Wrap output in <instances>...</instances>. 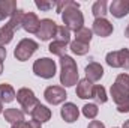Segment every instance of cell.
I'll list each match as a JSON object with an SVG mask.
<instances>
[{"label":"cell","mask_w":129,"mask_h":128,"mask_svg":"<svg viewBox=\"0 0 129 128\" xmlns=\"http://www.w3.org/2000/svg\"><path fill=\"white\" fill-rule=\"evenodd\" d=\"M60 68H62V72H60V83L66 86V88H71V86H75L77 81H78V68L75 60L71 57V56H62L60 57Z\"/></svg>","instance_id":"1"},{"label":"cell","mask_w":129,"mask_h":128,"mask_svg":"<svg viewBox=\"0 0 129 128\" xmlns=\"http://www.w3.org/2000/svg\"><path fill=\"white\" fill-rule=\"evenodd\" d=\"M62 20H63L64 27H68L69 30L78 32L80 29H83L84 26V17L80 12V3L72 2L71 6H68L62 12Z\"/></svg>","instance_id":"2"},{"label":"cell","mask_w":129,"mask_h":128,"mask_svg":"<svg viewBox=\"0 0 129 128\" xmlns=\"http://www.w3.org/2000/svg\"><path fill=\"white\" fill-rule=\"evenodd\" d=\"M17 101L20 102V105H21L24 115H26V113H27V115H32V112L36 109V105L39 104L38 98L33 94V91L29 89V88H21V89L17 92Z\"/></svg>","instance_id":"3"},{"label":"cell","mask_w":129,"mask_h":128,"mask_svg":"<svg viewBox=\"0 0 129 128\" xmlns=\"http://www.w3.org/2000/svg\"><path fill=\"white\" fill-rule=\"evenodd\" d=\"M38 48H39V45H38L36 41L26 38V39H21V41L17 44V47H15V50H14V56L17 57V60L26 62V60H29V57H32V54L38 50Z\"/></svg>","instance_id":"4"},{"label":"cell","mask_w":129,"mask_h":128,"mask_svg":"<svg viewBox=\"0 0 129 128\" xmlns=\"http://www.w3.org/2000/svg\"><path fill=\"white\" fill-rule=\"evenodd\" d=\"M33 72L42 78H53L56 75V63L48 57L38 59L33 63Z\"/></svg>","instance_id":"5"},{"label":"cell","mask_w":129,"mask_h":128,"mask_svg":"<svg viewBox=\"0 0 129 128\" xmlns=\"http://www.w3.org/2000/svg\"><path fill=\"white\" fill-rule=\"evenodd\" d=\"M107 63L111 68H125L129 69V50L122 48L119 51H110L105 57Z\"/></svg>","instance_id":"6"},{"label":"cell","mask_w":129,"mask_h":128,"mask_svg":"<svg viewBox=\"0 0 129 128\" xmlns=\"http://www.w3.org/2000/svg\"><path fill=\"white\" fill-rule=\"evenodd\" d=\"M56 32H57V24L50 18H44L39 23V29L36 32V36L41 41H48L56 36Z\"/></svg>","instance_id":"7"},{"label":"cell","mask_w":129,"mask_h":128,"mask_svg":"<svg viewBox=\"0 0 129 128\" xmlns=\"http://www.w3.org/2000/svg\"><path fill=\"white\" fill-rule=\"evenodd\" d=\"M44 96L47 99V102L53 104V105H57V104H62L64 99H66V91L60 86H48L44 92Z\"/></svg>","instance_id":"8"},{"label":"cell","mask_w":129,"mask_h":128,"mask_svg":"<svg viewBox=\"0 0 129 128\" xmlns=\"http://www.w3.org/2000/svg\"><path fill=\"white\" fill-rule=\"evenodd\" d=\"M92 32L96 33L98 36H102V38L110 36V35L113 33V24H111L107 18H96V20L93 21V29H92Z\"/></svg>","instance_id":"9"},{"label":"cell","mask_w":129,"mask_h":128,"mask_svg":"<svg viewBox=\"0 0 129 128\" xmlns=\"http://www.w3.org/2000/svg\"><path fill=\"white\" fill-rule=\"evenodd\" d=\"M110 14L116 18H123L129 14V0H114L110 6Z\"/></svg>","instance_id":"10"},{"label":"cell","mask_w":129,"mask_h":128,"mask_svg":"<svg viewBox=\"0 0 129 128\" xmlns=\"http://www.w3.org/2000/svg\"><path fill=\"white\" fill-rule=\"evenodd\" d=\"M93 89L95 86L92 84V81H89L87 78H83L77 84V96L81 99H90L93 98Z\"/></svg>","instance_id":"11"},{"label":"cell","mask_w":129,"mask_h":128,"mask_svg":"<svg viewBox=\"0 0 129 128\" xmlns=\"http://www.w3.org/2000/svg\"><path fill=\"white\" fill-rule=\"evenodd\" d=\"M60 115H62V118H63L68 124H72V122H75L78 119L80 110H78V107L74 102H66L63 107H62V110H60Z\"/></svg>","instance_id":"12"},{"label":"cell","mask_w":129,"mask_h":128,"mask_svg":"<svg viewBox=\"0 0 129 128\" xmlns=\"http://www.w3.org/2000/svg\"><path fill=\"white\" fill-rule=\"evenodd\" d=\"M39 23H41V20L38 18L36 14L27 12V14L24 15V18H23V26H21V27L29 33H36L38 29H39Z\"/></svg>","instance_id":"13"},{"label":"cell","mask_w":129,"mask_h":128,"mask_svg":"<svg viewBox=\"0 0 129 128\" xmlns=\"http://www.w3.org/2000/svg\"><path fill=\"white\" fill-rule=\"evenodd\" d=\"M104 75V68L102 65L96 63V62H92L86 66V78L89 81H99Z\"/></svg>","instance_id":"14"},{"label":"cell","mask_w":129,"mask_h":128,"mask_svg":"<svg viewBox=\"0 0 129 128\" xmlns=\"http://www.w3.org/2000/svg\"><path fill=\"white\" fill-rule=\"evenodd\" d=\"M30 116H32L35 121H38V122L42 124V122H47V121L51 119V110H50L47 105H42V104L39 102V104L36 105V109L32 112Z\"/></svg>","instance_id":"15"},{"label":"cell","mask_w":129,"mask_h":128,"mask_svg":"<svg viewBox=\"0 0 129 128\" xmlns=\"http://www.w3.org/2000/svg\"><path fill=\"white\" fill-rule=\"evenodd\" d=\"M15 11H17L15 0H0V21H3L8 17H12Z\"/></svg>","instance_id":"16"},{"label":"cell","mask_w":129,"mask_h":128,"mask_svg":"<svg viewBox=\"0 0 129 128\" xmlns=\"http://www.w3.org/2000/svg\"><path fill=\"white\" fill-rule=\"evenodd\" d=\"M3 115H5V119L8 122H11L12 125L20 124V122H24V112L23 110H18V109H6L3 112Z\"/></svg>","instance_id":"17"},{"label":"cell","mask_w":129,"mask_h":128,"mask_svg":"<svg viewBox=\"0 0 129 128\" xmlns=\"http://www.w3.org/2000/svg\"><path fill=\"white\" fill-rule=\"evenodd\" d=\"M15 98H17V94L11 84H8V83L0 84V102H11Z\"/></svg>","instance_id":"18"},{"label":"cell","mask_w":129,"mask_h":128,"mask_svg":"<svg viewBox=\"0 0 129 128\" xmlns=\"http://www.w3.org/2000/svg\"><path fill=\"white\" fill-rule=\"evenodd\" d=\"M24 11H21V9H17L14 14H12V17H11V20L8 21V26L15 32V30H18L21 26H23V18H24Z\"/></svg>","instance_id":"19"},{"label":"cell","mask_w":129,"mask_h":128,"mask_svg":"<svg viewBox=\"0 0 129 128\" xmlns=\"http://www.w3.org/2000/svg\"><path fill=\"white\" fill-rule=\"evenodd\" d=\"M114 86L125 95L129 96V75L128 74H119L116 81H114Z\"/></svg>","instance_id":"20"},{"label":"cell","mask_w":129,"mask_h":128,"mask_svg":"<svg viewBox=\"0 0 129 128\" xmlns=\"http://www.w3.org/2000/svg\"><path fill=\"white\" fill-rule=\"evenodd\" d=\"M68 47V44H64L62 41H53L51 44H50V47H48V50H50V53H53V54H56V56H66V48Z\"/></svg>","instance_id":"21"},{"label":"cell","mask_w":129,"mask_h":128,"mask_svg":"<svg viewBox=\"0 0 129 128\" xmlns=\"http://www.w3.org/2000/svg\"><path fill=\"white\" fill-rule=\"evenodd\" d=\"M69 48L72 50V53L78 54V56H84L89 53V44H83V42H78V41H72L69 44Z\"/></svg>","instance_id":"22"},{"label":"cell","mask_w":129,"mask_h":128,"mask_svg":"<svg viewBox=\"0 0 129 128\" xmlns=\"http://www.w3.org/2000/svg\"><path fill=\"white\" fill-rule=\"evenodd\" d=\"M14 38V30L5 24L3 27H0V45H5V44H9Z\"/></svg>","instance_id":"23"},{"label":"cell","mask_w":129,"mask_h":128,"mask_svg":"<svg viewBox=\"0 0 129 128\" xmlns=\"http://www.w3.org/2000/svg\"><path fill=\"white\" fill-rule=\"evenodd\" d=\"M92 12L96 18H104L105 14H107V2L105 0H98L95 2L93 8H92Z\"/></svg>","instance_id":"24"},{"label":"cell","mask_w":129,"mask_h":128,"mask_svg":"<svg viewBox=\"0 0 129 128\" xmlns=\"http://www.w3.org/2000/svg\"><path fill=\"white\" fill-rule=\"evenodd\" d=\"M75 41L83 42V44H90V41H92V30L87 29V27L80 29L78 32H75Z\"/></svg>","instance_id":"25"},{"label":"cell","mask_w":129,"mask_h":128,"mask_svg":"<svg viewBox=\"0 0 129 128\" xmlns=\"http://www.w3.org/2000/svg\"><path fill=\"white\" fill-rule=\"evenodd\" d=\"M56 41H62L64 44L71 42V30L64 26H57V32H56Z\"/></svg>","instance_id":"26"},{"label":"cell","mask_w":129,"mask_h":128,"mask_svg":"<svg viewBox=\"0 0 129 128\" xmlns=\"http://www.w3.org/2000/svg\"><path fill=\"white\" fill-rule=\"evenodd\" d=\"M98 112H99V109H98L96 104H86L83 107V115L87 119H95L98 116Z\"/></svg>","instance_id":"27"},{"label":"cell","mask_w":129,"mask_h":128,"mask_svg":"<svg viewBox=\"0 0 129 128\" xmlns=\"http://www.w3.org/2000/svg\"><path fill=\"white\" fill-rule=\"evenodd\" d=\"M93 98L96 99L98 102H101V104H104V102H107V92H105V88L104 86H95V89H93Z\"/></svg>","instance_id":"28"},{"label":"cell","mask_w":129,"mask_h":128,"mask_svg":"<svg viewBox=\"0 0 129 128\" xmlns=\"http://www.w3.org/2000/svg\"><path fill=\"white\" fill-rule=\"evenodd\" d=\"M12 128H41V122L38 121H24V122H20V124H15L12 125Z\"/></svg>","instance_id":"29"},{"label":"cell","mask_w":129,"mask_h":128,"mask_svg":"<svg viewBox=\"0 0 129 128\" xmlns=\"http://www.w3.org/2000/svg\"><path fill=\"white\" fill-rule=\"evenodd\" d=\"M35 5H36L41 11H50V9H53V8L57 6V3H54V2H42V0H41V2L36 0Z\"/></svg>","instance_id":"30"},{"label":"cell","mask_w":129,"mask_h":128,"mask_svg":"<svg viewBox=\"0 0 129 128\" xmlns=\"http://www.w3.org/2000/svg\"><path fill=\"white\" fill-rule=\"evenodd\" d=\"M72 5V0H64V2H59L57 3V12H63L64 9L68 8V6H71Z\"/></svg>","instance_id":"31"},{"label":"cell","mask_w":129,"mask_h":128,"mask_svg":"<svg viewBox=\"0 0 129 128\" xmlns=\"http://www.w3.org/2000/svg\"><path fill=\"white\" fill-rule=\"evenodd\" d=\"M87 128H105V125H104L101 121H92Z\"/></svg>","instance_id":"32"},{"label":"cell","mask_w":129,"mask_h":128,"mask_svg":"<svg viewBox=\"0 0 129 128\" xmlns=\"http://www.w3.org/2000/svg\"><path fill=\"white\" fill-rule=\"evenodd\" d=\"M5 59H6V48L3 45H0V63H3Z\"/></svg>","instance_id":"33"},{"label":"cell","mask_w":129,"mask_h":128,"mask_svg":"<svg viewBox=\"0 0 129 128\" xmlns=\"http://www.w3.org/2000/svg\"><path fill=\"white\" fill-rule=\"evenodd\" d=\"M125 36H126V38H129V26L126 27V30H125Z\"/></svg>","instance_id":"34"},{"label":"cell","mask_w":129,"mask_h":128,"mask_svg":"<svg viewBox=\"0 0 129 128\" xmlns=\"http://www.w3.org/2000/svg\"><path fill=\"white\" fill-rule=\"evenodd\" d=\"M123 128H129V119L125 122V124H123Z\"/></svg>","instance_id":"35"},{"label":"cell","mask_w":129,"mask_h":128,"mask_svg":"<svg viewBox=\"0 0 129 128\" xmlns=\"http://www.w3.org/2000/svg\"><path fill=\"white\" fill-rule=\"evenodd\" d=\"M3 112V102H0V113Z\"/></svg>","instance_id":"36"},{"label":"cell","mask_w":129,"mask_h":128,"mask_svg":"<svg viewBox=\"0 0 129 128\" xmlns=\"http://www.w3.org/2000/svg\"><path fill=\"white\" fill-rule=\"evenodd\" d=\"M3 72V63H0V74Z\"/></svg>","instance_id":"37"}]
</instances>
